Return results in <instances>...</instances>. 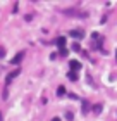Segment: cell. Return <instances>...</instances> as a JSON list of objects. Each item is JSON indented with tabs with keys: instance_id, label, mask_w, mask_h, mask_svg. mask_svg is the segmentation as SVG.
Instances as JSON below:
<instances>
[{
	"instance_id": "cell-5",
	"label": "cell",
	"mask_w": 117,
	"mask_h": 121,
	"mask_svg": "<svg viewBox=\"0 0 117 121\" xmlns=\"http://www.w3.org/2000/svg\"><path fill=\"white\" fill-rule=\"evenodd\" d=\"M57 45H59V48H60V50H64V48H65V38H64V36L57 38Z\"/></svg>"
},
{
	"instance_id": "cell-4",
	"label": "cell",
	"mask_w": 117,
	"mask_h": 121,
	"mask_svg": "<svg viewBox=\"0 0 117 121\" xmlns=\"http://www.w3.org/2000/svg\"><path fill=\"white\" fill-rule=\"evenodd\" d=\"M19 74V69H16V71H12V73H10V74H7V78H5V81H7V83H10V81H12L14 78H16V76H17Z\"/></svg>"
},
{
	"instance_id": "cell-7",
	"label": "cell",
	"mask_w": 117,
	"mask_h": 121,
	"mask_svg": "<svg viewBox=\"0 0 117 121\" xmlns=\"http://www.w3.org/2000/svg\"><path fill=\"white\" fill-rule=\"evenodd\" d=\"M57 93H59V95H64V93H65V88H64V86H59Z\"/></svg>"
},
{
	"instance_id": "cell-10",
	"label": "cell",
	"mask_w": 117,
	"mask_h": 121,
	"mask_svg": "<svg viewBox=\"0 0 117 121\" xmlns=\"http://www.w3.org/2000/svg\"><path fill=\"white\" fill-rule=\"evenodd\" d=\"M115 59H117V50H115Z\"/></svg>"
},
{
	"instance_id": "cell-6",
	"label": "cell",
	"mask_w": 117,
	"mask_h": 121,
	"mask_svg": "<svg viewBox=\"0 0 117 121\" xmlns=\"http://www.w3.org/2000/svg\"><path fill=\"white\" fill-rule=\"evenodd\" d=\"M67 76H69V80H72V81H76V80H77V74L74 73V71H69Z\"/></svg>"
},
{
	"instance_id": "cell-8",
	"label": "cell",
	"mask_w": 117,
	"mask_h": 121,
	"mask_svg": "<svg viewBox=\"0 0 117 121\" xmlns=\"http://www.w3.org/2000/svg\"><path fill=\"white\" fill-rule=\"evenodd\" d=\"M2 57H5V50H4L2 47H0V59H2Z\"/></svg>"
},
{
	"instance_id": "cell-1",
	"label": "cell",
	"mask_w": 117,
	"mask_h": 121,
	"mask_svg": "<svg viewBox=\"0 0 117 121\" xmlns=\"http://www.w3.org/2000/svg\"><path fill=\"white\" fill-rule=\"evenodd\" d=\"M69 66H71V69L74 71V73H76V71H79V69H81V62H79V60H76V59H72L71 62H69Z\"/></svg>"
},
{
	"instance_id": "cell-2",
	"label": "cell",
	"mask_w": 117,
	"mask_h": 121,
	"mask_svg": "<svg viewBox=\"0 0 117 121\" xmlns=\"http://www.w3.org/2000/svg\"><path fill=\"white\" fill-rule=\"evenodd\" d=\"M71 36L72 38H83V36H85V31H83V30H72Z\"/></svg>"
},
{
	"instance_id": "cell-3",
	"label": "cell",
	"mask_w": 117,
	"mask_h": 121,
	"mask_svg": "<svg viewBox=\"0 0 117 121\" xmlns=\"http://www.w3.org/2000/svg\"><path fill=\"white\" fill-rule=\"evenodd\" d=\"M23 59H24V52H19V54H16V57L10 60V62H12V64H19Z\"/></svg>"
},
{
	"instance_id": "cell-9",
	"label": "cell",
	"mask_w": 117,
	"mask_h": 121,
	"mask_svg": "<svg viewBox=\"0 0 117 121\" xmlns=\"http://www.w3.org/2000/svg\"><path fill=\"white\" fill-rule=\"evenodd\" d=\"M52 121H60V119H59V118H53V119H52Z\"/></svg>"
}]
</instances>
